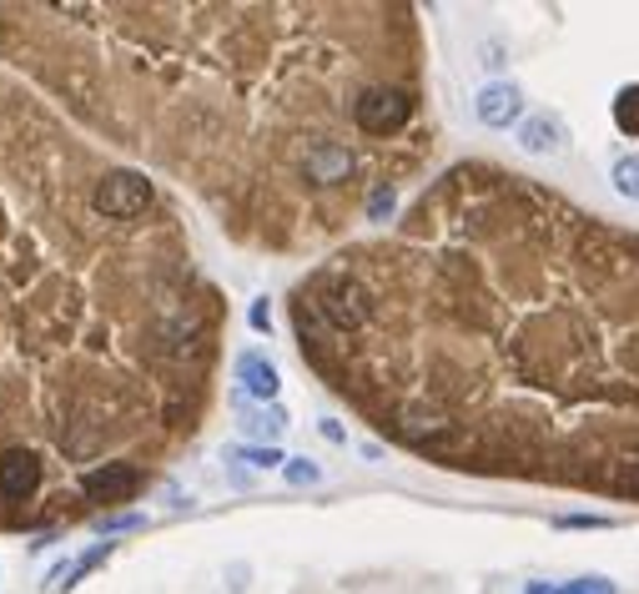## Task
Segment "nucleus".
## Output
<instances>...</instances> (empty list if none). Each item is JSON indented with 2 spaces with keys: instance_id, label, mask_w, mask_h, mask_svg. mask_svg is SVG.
<instances>
[{
  "instance_id": "obj_1",
  "label": "nucleus",
  "mask_w": 639,
  "mask_h": 594,
  "mask_svg": "<svg viewBox=\"0 0 639 594\" xmlns=\"http://www.w3.org/2000/svg\"><path fill=\"white\" fill-rule=\"evenodd\" d=\"M312 369L453 469L639 504V232L453 167L383 248L297 293Z\"/></svg>"
},
{
  "instance_id": "obj_2",
  "label": "nucleus",
  "mask_w": 639,
  "mask_h": 594,
  "mask_svg": "<svg viewBox=\"0 0 639 594\" xmlns=\"http://www.w3.org/2000/svg\"><path fill=\"white\" fill-rule=\"evenodd\" d=\"M91 207L111 222H131V217H142L152 207V182L142 172H107L91 191Z\"/></svg>"
},
{
  "instance_id": "obj_3",
  "label": "nucleus",
  "mask_w": 639,
  "mask_h": 594,
  "mask_svg": "<svg viewBox=\"0 0 639 594\" xmlns=\"http://www.w3.org/2000/svg\"><path fill=\"white\" fill-rule=\"evenodd\" d=\"M136 488H142V469H131V464H101L91 469V474L81 479V494L91 504H126L136 499Z\"/></svg>"
},
{
  "instance_id": "obj_4",
  "label": "nucleus",
  "mask_w": 639,
  "mask_h": 594,
  "mask_svg": "<svg viewBox=\"0 0 639 594\" xmlns=\"http://www.w3.org/2000/svg\"><path fill=\"white\" fill-rule=\"evenodd\" d=\"M474 117L484 121L488 131H504V127H519L524 121V91L514 81H488L474 101Z\"/></svg>"
},
{
  "instance_id": "obj_5",
  "label": "nucleus",
  "mask_w": 639,
  "mask_h": 594,
  "mask_svg": "<svg viewBox=\"0 0 639 594\" xmlns=\"http://www.w3.org/2000/svg\"><path fill=\"white\" fill-rule=\"evenodd\" d=\"M564 142H569V127L559 111H529L519 121V146L529 156H554V152H564Z\"/></svg>"
},
{
  "instance_id": "obj_6",
  "label": "nucleus",
  "mask_w": 639,
  "mask_h": 594,
  "mask_svg": "<svg viewBox=\"0 0 639 594\" xmlns=\"http://www.w3.org/2000/svg\"><path fill=\"white\" fill-rule=\"evenodd\" d=\"M238 383H242V398L247 404H277V393H283V373L267 363V353H242L238 358Z\"/></svg>"
},
{
  "instance_id": "obj_7",
  "label": "nucleus",
  "mask_w": 639,
  "mask_h": 594,
  "mask_svg": "<svg viewBox=\"0 0 639 594\" xmlns=\"http://www.w3.org/2000/svg\"><path fill=\"white\" fill-rule=\"evenodd\" d=\"M238 404H242V433L247 439H257L262 449H277V439L287 433V408L277 404H247L238 393Z\"/></svg>"
},
{
  "instance_id": "obj_8",
  "label": "nucleus",
  "mask_w": 639,
  "mask_h": 594,
  "mask_svg": "<svg viewBox=\"0 0 639 594\" xmlns=\"http://www.w3.org/2000/svg\"><path fill=\"white\" fill-rule=\"evenodd\" d=\"M36 484H41V464L31 453L25 449L0 453V494L5 499H25V494H36Z\"/></svg>"
},
{
  "instance_id": "obj_9",
  "label": "nucleus",
  "mask_w": 639,
  "mask_h": 594,
  "mask_svg": "<svg viewBox=\"0 0 639 594\" xmlns=\"http://www.w3.org/2000/svg\"><path fill=\"white\" fill-rule=\"evenodd\" d=\"M107 559H111V544H91L86 554H76V559H66V564H56V570L46 574V584H51V590H71L81 574H91L96 564H107Z\"/></svg>"
},
{
  "instance_id": "obj_10",
  "label": "nucleus",
  "mask_w": 639,
  "mask_h": 594,
  "mask_svg": "<svg viewBox=\"0 0 639 594\" xmlns=\"http://www.w3.org/2000/svg\"><path fill=\"white\" fill-rule=\"evenodd\" d=\"M609 117H615L619 136H629V142H639V81L619 86L615 101H609Z\"/></svg>"
},
{
  "instance_id": "obj_11",
  "label": "nucleus",
  "mask_w": 639,
  "mask_h": 594,
  "mask_svg": "<svg viewBox=\"0 0 639 594\" xmlns=\"http://www.w3.org/2000/svg\"><path fill=\"white\" fill-rule=\"evenodd\" d=\"M609 182L625 202H639V152H625L615 156V167H609Z\"/></svg>"
},
{
  "instance_id": "obj_12",
  "label": "nucleus",
  "mask_w": 639,
  "mask_h": 594,
  "mask_svg": "<svg viewBox=\"0 0 639 594\" xmlns=\"http://www.w3.org/2000/svg\"><path fill=\"white\" fill-rule=\"evenodd\" d=\"M227 459H232V464H252V469H283L287 464L283 449H262V443H232Z\"/></svg>"
},
{
  "instance_id": "obj_13",
  "label": "nucleus",
  "mask_w": 639,
  "mask_h": 594,
  "mask_svg": "<svg viewBox=\"0 0 639 594\" xmlns=\"http://www.w3.org/2000/svg\"><path fill=\"white\" fill-rule=\"evenodd\" d=\"M393 212H398V182H383V187H373L363 197V217H367V222H388Z\"/></svg>"
},
{
  "instance_id": "obj_14",
  "label": "nucleus",
  "mask_w": 639,
  "mask_h": 594,
  "mask_svg": "<svg viewBox=\"0 0 639 594\" xmlns=\"http://www.w3.org/2000/svg\"><path fill=\"white\" fill-rule=\"evenodd\" d=\"M283 474H287V484H297V488L322 484V469L312 464V459H287V464H283Z\"/></svg>"
},
{
  "instance_id": "obj_15",
  "label": "nucleus",
  "mask_w": 639,
  "mask_h": 594,
  "mask_svg": "<svg viewBox=\"0 0 639 594\" xmlns=\"http://www.w3.org/2000/svg\"><path fill=\"white\" fill-rule=\"evenodd\" d=\"M554 594H619L615 584L604 580V574H584V580H569V584H554Z\"/></svg>"
},
{
  "instance_id": "obj_16",
  "label": "nucleus",
  "mask_w": 639,
  "mask_h": 594,
  "mask_svg": "<svg viewBox=\"0 0 639 594\" xmlns=\"http://www.w3.org/2000/svg\"><path fill=\"white\" fill-rule=\"evenodd\" d=\"M554 529H609V519L604 514H559Z\"/></svg>"
},
{
  "instance_id": "obj_17",
  "label": "nucleus",
  "mask_w": 639,
  "mask_h": 594,
  "mask_svg": "<svg viewBox=\"0 0 639 594\" xmlns=\"http://www.w3.org/2000/svg\"><path fill=\"white\" fill-rule=\"evenodd\" d=\"M142 514H117V519H96V529L101 535H126V529H142Z\"/></svg>"
},
{
  "instance_id": "obj_18",
  "label": "nucleus",
  "mask_w": 639,
  "mask_h": 594,
  "mask_svg": "<svg viewBox=\"0 0 639 594\" xmlns=\"http://www.w3.org/2000/svg\"><path fill=\"white\" fill-rule=\"evenodd\" d=\"M247 322H252V328H257V333H273V312H267V297H257V302H252Z\"/></svg>"
},
{
  "instance_id": "obj_19",
  "label": "nucleus",
  "mask_w": 639,
  "mask_h": 594,
  "mask_svg": "<svg viewBox=\"0 0 639 594\" xmlns=\"http://www.w3.org/2000/svg\"><path fill=\"white\" fill-rule=\"evenodd\" d=\"M318 433H322V439H328V443H343V439H348L338 418H322V424H318Z\"/></svg>"
},
{
  "instance_id": "obj_20",
  "label": "nucleus",
  "mask_w": 639,
  "mask_h": 594,
  "mask_svg": "<svg viewBox=\"0 0 639 594\" xmlns=\"http://www.w3.org/2000/svg\"><path fill=\"white\" fill-rule=\"evenodd\" d=\"M524 594H554V584H539V580H533V584H529V590H524Z\"/></svg>"
}]
</instances>
